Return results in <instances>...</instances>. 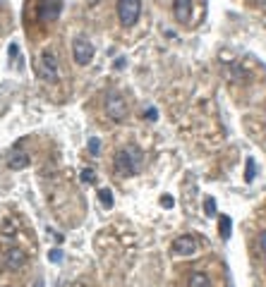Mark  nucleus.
Listing matches in <instances>:
<instances>
[{
    "instance_id": "f257e3e1",
    "label": "nucleus",
    "mask_w": 266,
    "mask_h": 287,
    "mask_svg": "<svg viewBox=\"0 0 266 287\" xmlns=\"http://www.w3.org/2000/svg\"><path fill=\"white\" fill-rule=\"evenodd\" d=\"M113 168H115V172L123 175V177L139 175L141 168H144V153H141V148L134 146V144L123 146L115 153V158H113Z\"/></svg>"
},
{
    "instance_id": "f03ea898",
    "label": "nucleus",
    "mask_w": 266,
    "mask_h": 287,
    "mask_svg": "<svg viewBox=\"0 0 266 287\" xmlns=\"http://www.w3.org/2000/svg\"><path fill=\"white\" fill-rule=\"evenodd\" d=\"M36 74H39L43 82H58L60 79V62H58V55L46 48L41 58L36 60Z\"/></svg>"
},
{
    "instance_id": "7ed1b4c3",
    "label": "nucleus",
    "mask_w": 266,
    "mask_h": 287,
    "mask_svg": "<svg viewBox=\"0 0 266 287\" xmlns=\"http://www.w3.org/2000/svg\"><path fill=\"white\" fill-rule=\"evenodd\" d=\"M139 12H141V0H117V17L123 27H134L139 22Z\"/></svg>"
},
{
    "instance_id": "20e7f679",
    "label": "nucleus",
    "mask_w": 266,
    "mask_h": 287,
    "mask_svg": "<svg viewBox=\"0 0 266 287\" xmlns=\"http://www.w3.org/2000/svg\"><path fill=\"white\" fill-rule=\"evenodd\" d=\"M127 103L125 98L120 96V93H113L110 91L108 96H106V115L110 117V120H115V122H123L127 117Z\"/></svg>"
},
{
    "instance_id": "39448f33",
    "label": "nucleus",
    "mask_w": 266,
    "mask_h": 287,
    "mask_svg": "<svg viewBox=\"0 0 266 287\" xmlns=\"http://www.w3.org/2000/svg\"><path fill=\"white\" fill-rule=\"evenodd\" d=\"M72 58H75V62H77L79 67L89 65L91 58H94V46H91V41L84 39V36L75 39V43H72Z\"/></svg>"
},
{
    "instance_id": "423d86ee",
    "label": "nucleus",
    "mask_w": 266,
    "mask_h": 287,
    "mask_svg": "<svg viewBox=\"0 0 266 287\" xmlns=\"http://www.w3.org/2000/svg\"><path fill=\"white\" fill-rule=\"evenodd\" d=\"M197 249H199V240H197L195 234H180L178 240L173 242V256H192L197 254Z\"/></svg>"
},
{
    "instance_id": "0eeeda50",
    "label": "nucleus",
    "mask_w": 266,
    "mask_h": 287,
    "mask_svg": "<svg viewBox=\"0 0 266 287\" xmlns=\"http://www.w3.org/2000/svg\"><path fill=\"white\" fill-rule=\"evenodd\" d=\"M173 15L180 24H187L192 17V0H175L173 3Z\"/></svg>"
},
{
    "instance_id": "6e6552de",
    "label": "nucleus",
    "mask_w": 266,
    "mask_h": 287,
    "mask_svg": "<svg viewBox=\"0 0 266 287\" xmlns=\"http://www.w3.org/2000/svg\"><path fill=\"white\" fill-rule=\"evenodd\" d=\"M27 264V254H24L22 249H10L8 251V258H5V266H8L10 271H19L22 266Z\"/></svg>"
},
{
    "instance_id": "1a4fd4ad",
    "label": "nucleus",
    "mask_w": 266,
    "mask_h": 287,
    "mask_svg": "<svg viewBox=\"0 0 266 287\" xmlns=\"http://www.w3.org/2000/svg\"><path fill=\"white\" fill-rule=\"evenodd\" d=\"M29 163H32V158L24 153V151H15V153L10 155V170H24V168H29Z\"/></svg>"
},
{
    "instance_id": "9d476101",
    "label": "nucleus",
    "mask_w": 266,
    "mask_h": 287,
    "mask_svg": "<svg viewBox=\"0 0 266 287\" xmlns=\"http://www.w3.org/2000/svg\"><path fill=\"white\" fill-rule=\"evenodd\" d=\"M58 15H60V3H58V0L46 3V5H43V10L39 12V17L43 19V22H53V19H58Z\"/></svg>"
},
{
    "instance_id": "9b49d317",
    "label": "nucleus",
    "mask_w": 266,
    "mask_h": 287,
    "mask_svg": "<svg viewBox=\"0 0 266 287\" xmlns=\"http://www.w3.org/2000/svg\"><path fill=\"white\" fill-rule=\"evenodd\" d=\"M187 285L189 287H211V280L206 278L204 273H189Z\"/></svg>"
},
{
    "instance_id": "f8f14e48",
    "label": "nucleus",
    "mask_w": 266,
    "mask_h": 287,
    "mask_svg": "<svg viewBox=\"0 0 266 287\" xmlns=\"http://www.w3.org/2000/svg\"><path fill=\"white\" fill-rule=\"evenodd\" d=\"M219 232L223 240H230V232H233V220L228 216H221L219 218Z\"/></svg>"
},
{
    "instance_id": "ddd939ff",
    "label": "nucleus",
    "mask_w": 266,
    "mask_h": 287,
    "mask_svg": "<svg viewBox=\"0 0 266 287\" xmlns=\"http://www.w3.org/2000/svg\"><path fill=\"white\" fill-rule=\"evenodd\" d=\"M99 199H101V203H103V208H110L113 206V192L110 189H99Z\"/></svg>"
},
{
    "instance_id": "4468645a",
    "label": "nucleus",
    "mask_w": 266,
    "mask_h": 287,
    "mask_svg": "<svg viewBox=\"0 0 266 287\" xmlns=\"http://www.w3.org/2000/svg\"><path fill=\"white\" fill-rule=\"evenodd\" d=\"M79 179H82L84 185H91V182L96 179V172L91 170V168H84V170H82V175H79Z\"/></svg>"
},
{
    "instance_id": "2eb2a0df",
    "label": "nucleus",
    "mask_w": 266,
    "mask_h": 287,
    "mask_svg": "<svg viewBox=\"0 0 266 287\" xmlns=\"http://www.w3.org/2000/svg\"><path fill=\"white\" fill-rule=\"evenodd\" d=\"M89 153H91V155L101 153V139H96V137H91V139H89Z\"/></svg>"
},
{
    "instance_id": "dca6fc26",
    "label": "nucleus",
    "mask_w": 266,
    "mask_h": 287,
    "mask_svg": "<svg viewBox=\"0 0 266 287\" xmlns=\"http://www.w3.org/2000/svg\"><path fill=\"white\" fill-rule=\"evenodd\" d=\"M247 182H252V179L257 177V165H254V161H247Z\"/></svg>"
},
{
    "instance_id": "f3484780",
    "label": "nucleus",
    "mask_w": 266,
    "mask_h": 287,
    "mask_svg": "<svg viewBox=\"0 0 266 287\" xmlns=\"http://www.w3.org/2000/svg\"><path fill=\"white\" fill-rule=\"evenodd\" d=\"M204 213H206V216H213V213H216V201H213V199H206V201H204Z\"/></svg>"
},
{
    "instance_id": "a211bd4d",
    "label": "nucleus",
    "mask_w": 266,
    "mask_h": 287,
    "mask_svg": "<svg viewBox=\"0 0 266 287\" xmlns=\"http://www.w3.org/2000/svg\"><path fill=\"white\" fill-rule=\"evenodd\" d=\"M257 247H259V251H261V254H264L266 256V230L261 234H259L257 237Z\"/></svg>"
},
{
    "instance_id": "6ab92c4d",
    "label": "nucleus",
    "mask_w": 266,
    "mask_h": 287,
    "mask_svg": "<svg viewBox=\"0 0 266 287\" xmlns=\"http://www.w3.org/2000/svg\"><path fill=\"white\" fill-rule=\"evenodd\" d=\"M173 203H175V201H173V199H171V196H168V194H163V196H161V206H163V208H171Z\"/></svg>"
},
{
    "instance_id": "aec40b11",
    "label": "nucleus",
    "mask_w": 266,
    "mask_h": 287,
    "mask_svg": "<svg viewBox=\"0 0 266 287\" xmlns=\"http://www.w3.org/2000/svg\"><path fill=\"white\" fill-rule=\"evenodd\" d=\"M60 258H63V251L53 249V251H51V261H60Z\"/></svg>"
},
{
    "instance_id": "412c9836",
    "label": "nucleus",
    "mask_w": 266,
    "mask_h": 287,
    "mask_svg": "<svg viewBox=\"0 0 266 287\" xmlns=\"http://www.w3.org/2000/svg\"><path fill=\"white\" fill-rule=\"evenodd\" d=\"M144 115L149 117V120H156V117H158V113H156V110H154V108H149V110H147V113H144Z\"/></svg>"
},
{
    "instance_id": "4be33fe9",
    "label": "nucleus",
    "mask_w": 266,
    "mask_h": 287,
    "mask_svg": "<svg viewBox=\"0 0 266 287\" xmlns=\"http://www.w3.org/2000/svg\"><path fill=\"white\" fill-rule=\"evenodd\" d=\"M34 287H43V280L39 278V282H36V285H34Z\"/></svg>"
},
{
    "instance_id": "5701e85b",
    "label": "nucleus",
    "mask_w": 266,
    "mask_h": 287,
    "mask_svg": "<svg viewBox=\"0 0 266 287\" xmlns=\"http://www.w3.org/2000/svg\"><path fill=\"white\" fill-rule=\"evenodd\" d=\"M259 3H261V5H266V0H259Z\"/></svg>"
}]
</instances>
